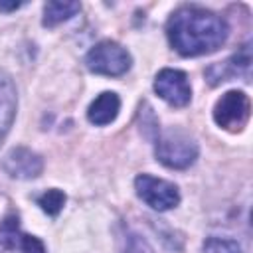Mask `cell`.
<instances>
[{"instance_id":"277c9868","label":"cell","mask_w":253,"mask_h":253,"mask_svg":"<svg viewBox=\"0 0 253 253\" xmlns=\"http://www.w3.org/2000/svg\"><path fill=\"white\" fill-rule=\"evenodd\" d=\"M249 115H251V101L243 91H227L217 99L213 107V121L229 132L241 130L247 125Z\"/></svg>"},{"instance_id":"7a4b0ae2","label":"cell","mask_w":253,"mask_h":253,"mask_svg":"<svg viewBox=\"0 0 253 253\" xmlns=\"http://www.w3.org/2000/svg\"><path fill=\"white\" fill-rule=\"evenodd\" d=\"M85 63H87L89 71H93V73L117 77V75H123V73L128 71L130 55L117 42L105 40V42H99L97 45H93L89 49V53L85 57Z\"/></svg>"},{"instance_id":"5bb4252c","label":"cell","mask_w":253,"mask_h":253,"mask_svg":"<svg viewBox=\"0 0 253 253\" xmlns=\"http://www.w3.org/2000/svg\"><path fill=\"white\" fill-rule=\"evenodd\" d=\"M206 253H241V247L237 245V241L233 239H219V237H211L204 243Z\"/></svg>"},{"instance_id":"52a82bcc","label":"cell","mask_w":253,"mask_h":253,"mask_svg":"<svg viewBox=\"0 0 253 253\" xmlns=\"http://www.w3.org/2000/svg\"><path fill=\"white\" fill-rule=\"evenodd\" d=\"M2 168L8 176L18 178V180H30V178H38L43 170V160L40 154L32 152L30 148L18 146L14 150H10L4 156Z\"/></svg>"},{"instance_id":"2e32d148","label":"cell","mask_w":253,"mask_h":253,"mask_svg":"<svg viewBox=\"0 0 253 253\" xmlns=\"http://www.w3.org/2000/svg\"><path fill=\"white\" fill-rule=\"evenodd\" d=\"M22 6V2H10V4H6V2H0V10H4V12H12V10H18Z\"/></svg>"},{"instance_id":"ba28073f","label":"cell","mask_w":253,"mask_h":253,"mask_svg":"<svg viewBox=\"0 0 253 253\" xmlns=\"http://www.w3.org/2000/svg\"><path fill=\"white\" fill-rule=\"evenodd\" d=\"M249 69H251V51H249V45H243V49L239 53L231 55L229 59H225L221 63L208 67L206 75L211 85H217V83L229 81L237 75H243L245 79H249Z\"/></svg>"},{"instance_id":"3957f363","label":"cell","mask_w":253,"mask_h":253,"mask_svg":"<svg viewBox=\"0 0 253 253\" xmlns=\"http://www.w3.org/2000/svg\"><path fill=\"white\" fill-rule=\"evenodd\" d=\"M156 158L168 168L182 170L198 158V144L182 132H168L156 140Z\"/></svg>"},{"instance_id":"7c38bea8","label":"cell","mask_w":253,"mask_h":253,"mask_svg":"<svg viewBox=\"0 0 253 253\" xmlns=\"http://www.w3.org/2000/svg\"><path fill=\"white\" fill-rule=\"evenodd\" d=\"M79 2H47L43 6V26H57L79 12Z\"/></svg>"},{"instance_id":"9c48e42d","label":"cell","mask_w":253,"mask_h":253,"mask_svg":"<svg viewBox=\"0 0 253 253\" xmlns=\"http://www.w3.org/2000/svg\"><path fill=\"white\" fill-rule=\"evenodd\" d=\"M0 241L10 247V249H18L22 253H45L42 241L34 235H26L20 231L18 227V219L10 217L2 223V229H0Z\"/></svg>"},{"instance_id":"8992f818","label":"cell","mask_w":253,"mask_h":253,"mask_svg":"<svg viewBox=\"0 0 253 253\" xmlns=\"http://www.w3.org/2000/svg\"><path fill=\"white\" fill-rule=\"evenodd\" d=\"M154 91L158 93L160 99H164L172 107H184L192 99V89L188 75L180 69H162L158 71L154 79Z\"/></svg>"},{"instance_id":"30bf717a","label":"cell","mask_w":253,"mask_h":253,"mask_svg":"<svg viewBox=\"0 0 253 253\" xmlns=\"http://www.w3.org/2000/svg\"><path fill=\"white\" fill-rule=\"evenodd\" d=\"M16 105H18V95L14 81L6 71H0V144L14 123Z\"/></svg>"},{"instance_id":"9a60e30c","label":"cell","mask_w":253,"mask_h":253,"mask_svg":"<svg viewBox=\"0 0 253 253\" xmlns=\"http://www.w3.org/2000/svg\"><path fill=\"white\" fill-rule=\"evenodd\" d=\"M126 253H152V249L138 235H130L128 237V245H126Z\"/></svg>"},{"instance_id":"4fadbf2b","label":"cell","mask_w":253,"mask_h":253,"mask_svg":"<svg viewBox=\"0 0 253 253\" xmlns=\"http://www.w3.org/2000/svg\"><path fill=\"white\" fill-rule=\"evenodd\" d=\"M38 204H40V208H42L45 213H49V215H57V213L61 211L63 204H65V194H63L61 190L51 188V190L43 192V194L38 198Z\"/></svg>"},{"instance_id":"6da1fadb","label":"cell","mask_w":253,"mask_h":253,"mask_svg":"<svg viewBox=\"0 0 253 253\" xmlns=\"http://www.w3.org/2000/svg\"><path fill=\"white\" fill-rule=\"evenodd\" d=\"M227 24L221 16L200 6L178 8L166 24L170 45L186 57L215 51L227 40Z\"/></svg>"},{"instance_id":"5b68a950","label":"cell","mask_w":253,"mask_h":253,"mask_svg":"<svg viewBox=\"0 0 253 253\" xmlns=\"http://www.w3.org/2000/svg\"><path fill=\"white\" fill-rule=\"evenodd\" d=\"M134 188H136L138 198H140L144 204H148L152 210H158V211L172 210V208H176L178 202H180L178 188H176L172 182L162 180V178H154V176H150V174H140V176H136Z\"/></svg>"},{"instance_id":"8fae6325","label":"cell","mask_w":253,"mask_h":253,"mask_svg":"<svg viewBox=\"0 0 253 253\" xmlns=\"http://www.w3.org/2000/svg\"><path fill=\"white\" fill-rule=\"evenodd\" d=\"M119 109H121V99L117 93L113 91H105L101 93L87 109V119L93 123V125H109L117 119L119 115Z\"/></svg>"}]
</instances>
